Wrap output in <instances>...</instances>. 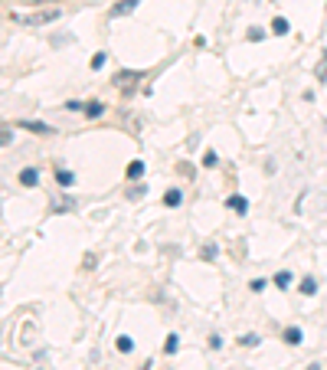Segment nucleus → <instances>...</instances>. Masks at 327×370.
I'll return each mask as SVG.
<instances>
[{"label":"nucleus","instance_id":"7","mask_svg":"<svg viewBox=\"0 0 327 370\" xmlns=\"http://www.w3.org/2000/svg\"><path fill=\"white\" fill-rule=\"evenodd\" d=\"M23 128H27V132H33V134H49V128H46V125H40V121H23Z\"/></svg>","mask_w":327,"mask_h":370},{"label":"nucleus","instance_id":"3","mask_svg":"<svg viewBox=\"0 0 327 370\" xmlns=\"http://www.w3.org/2000/svg\"><path fill=\"white\" fill-rule=\"evenodd\" d=\"M134 79H138V73H118L115 82H118L121 89H134Z\"/></svg>","mask_w":327,"mask_h":370},{"label":"nucleus","instance_id":"14","mask_svg":"<svg viewBox=\"0 0 327 370\" xmlns=\"http://www.w3.org/2000/svg\"><path fill=\"white\" fill-rule=\"evenodd\" d=\"M272 30L278 33V36H282V33H288V20H282V16H278V20L272 23Z\"/></svg>","mask_w":327,"mask_h":370},{"label":"nucleus","instance_id":"13","mask_svg":"<svg viewBox=\"0 0 327 370\" xmlns=\"http://www.w3.org/2000/svg\"><path fill=\"white\" fill-rule=\"evenodd\" d=\"M216 164H220L216 151H207V154H203V167H216Z\"/></svg>","mask_w":327,"mask_h":370},{"label":"nucleus","instance_id":"16","mask_svg":"<svg viewBox=\"0 0 327 370\" xmlns=\"http://www.w3.org/2000/svg\"><path fill=\"white\" fill-rule=\"evenodd\" d=\"M56 180H60L62 187H69V184H73V174H69V171H60V174H56Z\"/></svg>","mask_w":327,"mask_h":370},{"label":"nucleus","instance_id":"15","mask_svg":"<svg viewBox=\"0 0 327 370\" xmlns=\"http://www.w3.org/2000/svg\"><path fill=\"white\" fill-rule=\"evenodd\" d=\"M301 292H304V295H314V292H317L314 279H304V282H301Z\"/></svg>","mask_w":327,"mask_h":370},{"label":"nucleus","instance_id":"10","mask_svg":"<svg viewBox=\"0 0 327 370\" xmlns=\"http://www.w3.org/2000/svg\"><path fill=\"white\" fill-rule=\"evenodd\" d=\"M177 347H180V338H177V334H170L167 344H164V351H167V354H177Z\"/></svg>","mask_w":327,"mask_h":370},{"label":"nucleus","instance_id":"19","mask_svg":"<svg viewBox=\"0 0 327 370\" xmlns=\"http://www.w3.org/2000/svg\"><path fill=\"white\" fill-rule=\"evenodd\" d=\"M216 256V246H203V259H213Z\"/></svg>","mask_w":327,"mask_h":370},{"label":"nucleus","instance_id":"12","mask_svg":"<svg viewBox=\"0 0 327 370\" xmlns=\"http://www.w3.org/2000/svg\"><path fill=\"white\" fill-rule=\"evenodd\" d=\"M275 285L288 288V285H291V272H275Z\"/></svg>","mask_w":327,"mask_h":370},{"label":"nucleus","instance_id":"17","mask_svg":"<svg viewBox=\"0 0 327 370\" xmlns=\"http://www.w3.org/2000/svg\"><path fill=\"white\" fill-rule=\"evenodd\" d=\"M239 344H246V347H255V344H259V338H255V334H246V338L239 341Z\"/></svg>","mask_w":327,"mask_h":370},{"label":"nucleus","instance_id":"5","mask_svg":"<svg viewBox=\"0 0 327 370\" xmlns=\"http://www.w3.org/2000/svg\"><path fill=\"white\" fill-rule=\"evenodd\" d=\"M285 341H288L291 347H295V344H301V328H288V331H285Z\"/></svg>","mask_w":327,"mask_h":370},{"label":"nucleus","instance_id":"6","mask_svg":"<svg viewBox=\"0 0 327 370\" xmlns=\"http://www.w3.org/2000/svg\"><path fill=\"white\" fill-rule=\"evenodd\" d=\"M102 112H105V105H102V102H89V105H86V115H89V119H99Z\"/></svg>","mask_w":327,"mask_h":370},{"label":"nucleus","instance_id":"8","mask_svg":"<svg viewBox=\"0 0 327 370\" xmlns=\"http://www.w3.org/2000/svg\"><path fill=\"white\" fill-rule=\"evenodd\" d=\"M180 200H183V193H180V190H167V197H164V204H167V207H177Z\"/></svg>","mask_w":327,"mask_h":370},{"label":"nucleus","instance_id":"18","mask_svg":"<svg viewBox=\"0 0 327 370\" xmlns=\"http://www.w3.org/2000/svg\"><path fill=\"white\" fill-rule=\"evenodd\" d=\"M249 288H252V292H262V288H265V279H255Z\"/></svg>","mask_w":327,"mask_h":370},{"label":"nucleus","instance_id":"20","mask_svg":"<svg viewBox=\"0 0 327 370\" xmlns=\"http://www.w3.org/2000/svg\"><path fill=\"white\" fill-rule=\"evenodd\" d=\"M308 370H321V367H317V364H311V367H308Z\"/></svg>","mask_w":327,"mask_h":370},{"label":"nucleus","instance_id":"1","mask_svg":"<svg viewBox=\"0 0 327 370\" xmlns=\"http://www.w3.org/2000/svg\"><path fill=\"white\" fill-rule=\"evenodd\" d=\"M36 180H40L36 167H23V171H20V184H23V187H36Z\"/></svg>","mask_w":327,"mask_h":370},{"label":"nucleus","instance_id":"2","mask_svg":"<svg viewBox=\"0 0 327 370\" xmlns=\"http://www.w3.org/2000/svg\"><path fill=\"white\" fill-rule=\"evenodd\" d=\"M134 7H138V0H121L112 7V16H125V14H134Z\"/></svg>","mask_w":327,"mask_h":370},{"label":"nucleus","instance_id":"4","mask_svg":"<svg viewBox=\"0 0 327 370\" xmlns=\"http://www.w3.org/2000/svg\"><path fill=\"white\" fill-rule=\"evenodd\" d=\"M246 197H229V210H236V213H246Z\"/></svg>","mask_w":327,"mask_h":370},{"label":"nucleus","instance_id":"9","mask_svg":"<svg viewBox=\"0 0 327 370\" xmlns=\"http://www.w3.org/2000/svg\"><path fill=\"white\" fill-rule=\"evenodd\" d=\"M118 351H121V354H128V351H134V341L128 338V334H121V338H118Z\"/></svg>","mask_w":327,"mask_h":370},{"label":"nucleus","instance_id":"11","mask_svg":"<svg viewBox=\"0 0 327 370\" xmlns=\"http://www.w3.org/2000/svg\"><path fill=\"white\" fill-rule=\"evenodd\" d=\"M141 174H144V164H141V161L128 164V177H141Z\"/></svg>","mask_w":327,"mask_h":370}]
</instances>
